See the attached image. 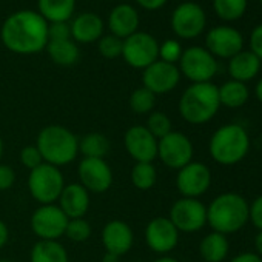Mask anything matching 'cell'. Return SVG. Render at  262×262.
<instances>
[{
    "instance_id": "obj_1",
    "label": "cell",
    "mask_w": 262,
    "mask_h": 262,
    "mask_svg": "<svg viewBox=\"0 0 262 262\" xmlns=\"http://www.w3.org/2000/svg\"><path fill=\"white\" fill-rule=\"evenodd\" d=\"M0 37L13 53L34 54L47 48L48 22L36 11H17L4 22Z\"/></svg>"
},
{
    "instance_id": "obj_2",
    "label": "cell",
    "mask_w": 262,
    "mask_h": 262,
    "mask_svg": "<svg viewBox=\"0 0 262 262\" xmlns=\"http://www.w3.org/2000/svg\"><path fill=\"white\" fill-rule=\"evenodd\" d=\"M248 201L234 191L216 196L207 207V224L213 231L233 234L242 230L248 222Z\"/></svg>"
},
{
    "instance_id": "obj_3",
    "label": "cell",
    "mask_w": 262,
    "mask_h": 262,
    "mask_svg": "<svg viewBox=\"0 0 262 262\" xmlns=\"http://www.w3.org/2000/svg\"><path fill=\"white\" fill-rule=\"evenodd\" d=\"M250 147V135L242 125L225 123L211 135L208 142V153L216 164L233 167L247 158Z\"/></svg>"
},
{
    "instance_id": "obj_4",
    "label": "cell",
    "mask_w": 262,
    "mask_h": 262,
    "mask_svg": "<svg viewBox=\"0 0 262 262\" xmlns=\"http://www.w3.org/2000/svg\"><path fill=\"white\" fill-rule=\"evenodd\" d=\"M217 86L211 82L191 83L179 99V113L182 119L191 125H204L210 122L219 111Z\"/></svg>"
},
{
    "instance_id": "obj_5",
    "label": "cell",
    "mask_w": 262,
    "mask_h": 262,
    "mask_svg": "<svg viewBox=\"0 0 262 262\" xmlns=\"http://www.w3.org/2000/svg\"><path fill=\"white\" fill-rule=\"evenodd\" d=\"M36 147L45 164L59 168L76 159L79 153V139L62 125H48L40 129Z\"/></svg>"
},
{
    "instance_id": "obj_6",
    "label": "cell",
    "mask_w": 262,
    "mask_h": 262,
    "mask_svg": "<svg viewBox=\"0 0 262 262\" xmlns=\"http://www.w3.org/2000/svg\"><path fill=\"white\" fill-rule=\"evenodd\" d=\"M65 187V179L60 170L50 164H42L30 171L28 190L30 194L42 205L54 204L59 201L60 193Z\"/></svg>"
},
{
    "instance_id": "obj_7",
    "label": "cell",
    "mask_w": 262,
    "mask_h": 262,
    "mask_svg": "<svg viewBox=\"0 0 262 262\" xmlns=\"http://www.w3.org/2000/svg\"><path fill=\"white\" fill-rule=\"evenodd\" d=\"M179 71L193 83L211 82L217 73V62L216 57L207 51V48L190 47L179 59Z\"/></svg>"
},
{
    "instance_id": "obj_8",
    "label": "cell",
    "mask_w": 262,
    "mask_h": 262,
    "mask_svg": "<svg viewBox=\"0 0 262 262\" xmlns=\"http://www.w3.org/2000/svg\"><path fill=\"white\" fill-rule=\"evenodd\" d=\"M122 57L129 67L145 70L159 59V43L151 34L136 31L123 39Z\"/></svg>"
},
{
    "instance_id": "obj_9",
    "label": "cell",
    "mask_w": 262,
    "mask_h": 262,
    "mask_svg": "<svg viewBox=\"0 0 262 262\" xmlns=\"http://www.w3.org/2000/svg\"><path fill=\"white\" fill-rule=\"evenodd\" d=\"M193 142L181 131H171L158 141V158L168 168L181 170L193 161Z\"/></svg>"
},
{
    "instance_id": "obj_10",
    "label": "cell",
    "mask_w": 262,
    "mask_h": 262,
    "mask_svg": "<svg viewBox=\"0 0 262 262\" xmlns=\"http://www.w3.org/2000/svg\"><path fill=\"white\" fill-rule=\"evenodd\" d=\"M168 219L179 233H196L207 225V207L199 199H178L171 208Z\"/></svg>"
},
{
    "instance_id": "obj_11",
    "label": "cell",
    "mask_w": 262,
    "mask_h": 262,
    "mask_svg": "<svg viewBox=\"0 0 262 262\" xmlns=\"http://www.w3.org/2000/svg\"><path fill=\"white\" fill-rule=\"evenodd\" d=\"M67 214L56 204L39 207L31 216V230L39 241H57L65 234L68 224Z\"/></svg>"
},
{
    "instance_id": "obj_12",
    "label": "cell",
    "mask_w": 262,
    "mask_h": 262,
    "mask_svg": "<svg viewBox=\"0 0 262 262\" xmlns=\"http://www.w3.org/2000/svg\"><path fill=\"white\" fill-rule=\"evenodd\" d=\"M207 25V16L201 5L184 2L173 11L171 28L181 39H194L201 36Z\"/></svg>"
},
{
    "instance_id": "obj_13",
    "label": "cell",
    "mask_w": 262,
    "mask_h": 262,
    "mask_svg": "<svg viewBox=\"0 0 262 262\" xmlns=\"http://www.w3.org/2000/svg\"><path fill=\"white\" fill-rule=\"evenodd\" d=\"M176 187L182 198L198 199L210 190L211 171L205 164L191 161L190 164L178 170Z\"/></svg>"
},
{
    "instance_id": "obj_14",
    "label": "cell",
    "mask_w": 262,
    "mask_h": 262,
    "mask_svg": "<svg viewBox=\"0 0 262 262\" xmlns=\"http://www.w3.org/2000/svg\"><path fill=\"white\" fill-rule=\"evenodd\" d=\"M125 150L136 162H151L158 158V139L145 125H133L125 131Z\"/></svg>"
},
{
    "instance_id": "obj_15",
    "label": "cell",
    "mask_w": 262,
    "mask_h": 262,
    "mask_svg": "<svg viewBox=\"0 0 262 262\" xmlns=\"http://www.w3.org/2000/svg\"><path fill=\"white\" fill-rule=\"evenodd\" d=\"M145 242L147 245L162 256L173 251L179 244V230L173 225L168 217H155L145 227Z\"/></svg>"
},
{
    "instance_id": "obj_16",
    "label": "cell",
    "mask_w": 262,
    "mask_h": 262,
    "mask_svg": "<svg viewBox=\"0 0 262 262\" xmlns=\"http://www.w3.org/2000/svg\"><path fill=\"white\" fill-rule=\"evenodd\" d=\"M205 45H207V51L211 56L221 59H231L239 51H242L244 37L236 28L221 25L211 28L207 33Z\"/></svg>"
},
{
    "instance_id": "obj_17",
    "label": "cell",
    "mask_w": 262,
    "mask_h": 262,
    "mask_svg": "<svg viewBox=\"0 0 262 262\" xmlns=\"http://www.w3.org/2000/svg\"><path fill=\"white\" fill-rule=\"evenodd\" d=\"M80 185L90 193H105L113 185V171L105 159L83 158L77 168Z\"/></svg>"
},
{
    "instance_id": "obj_18",
    "label": "cell",
    "mask_w": 262,
    "mask_h": 262,
    "mask_svg": "<svg viewBox=\"0 0 262 262\" xmlns=\"http://www.w3.org/2000/svg\"><path fill=\"white\" fill-rule=\"evenodd\" d=\"M181 80V71L176 65L164 60H156L144 70L142 82L147 90L153 94H167L173 91Z\"/></svg>"
},
{
    "instance_id": "obj_19",
    "label": "cell",
    "mask_w": 262,
    "mask_h": 262,
    "mask_svg": "<svg viewBox=\"0 0 262 262\" xmlns=\"http://www.w3.org/2000/svg\"><path fill=\"white\" fill-rule=\"evenodd\" d=\"M135 242V233L131 227L120 219H113L106 222L102 230V244L108 253H114L117 256L126 254Z\"/></svg>"
},
{
    "instance_id": "obj_20",
    "label": "cell",
    "mask_w": 262,
    "mask_h": 262,
    "mask_svg": "<svg viewBox=\"0 0 262 262\" xmlns=\"http://www.w3.org/2000/svg\"><path fill=\"white\" fill-rule=\"evenodd\" d=\"M59 207L68 219L83 217L90 208V193L80 184L65 185L59 198Z\"/></svg>"
},
{
    "instance_id": "obj_21",
    "label": "cell",
    "mask_w": 262,
    "mask_h": 262,
    "mask_svg": "<svg viewBox=\"0 0 262 262\" xmlns=\"http://www.w3.org/2000/svg\"><path fill=\"white\" fill-rule=\"evenodd\" d=\"M139 27V14L136 8L131 5L122 4L113 8L108 17V28L113 36L119 39H126L131 34H135Z\"/></svg>"
},
{
    "instance_id": "obj_22",
    "label": "cell",
    "mask_w": 262,
    "mask_h": 262,
    "mask_svg": "<svg viewBox=\"0 0 262 262\" xmlns=\"http://www.w3.org/2000/svg\"><path fill=\"white\" fill-rule=\"evenodd\" d=\"M260 71V59L250 50L239 51L236 56L228 59V73L233 80L247 83L253 80Z\"/></svg>"
},
{
    "instance_id": "obj_23",
    "label": "cell",
    "mask_w": 262,
    "mask_h": 262,
    "mask_svg": "<svg viewBox=\"0 0 262 262\" xmlns=\"http://www.w3.org/2000/svg\"><path fill=\"white\" fill-rule=\"evenodd\" d=\"M71 37L80 43H91L100 39L103 33V22L97 14L83 13L71 22Z\"/></svg>"
},
{
    "instance_id": "obj_24",
    "label": "cell",
    "mask_w": 262,
    "mask_h": 262,
    "mask_svg": "<svg viewBox=\"0 0 262 262\" xmlns=\"http://www.w3.org/2000/svg\"><path fill=\"white\" fill-rule=\"evenodd\" d=\"M228 251H230L228 237L216 231L205 234L199 244V253L205 262H222L227 259Z\"/></svg>"
},
{
    "instance_id": "obj_25",
    "label": "cell",
    "mask_w": 262,
    "mask_h": 262,
    "mask_svg": "<svg viewBox=\"0 0 262 262\" xmlns=\"http://www.w3.org/2000/svg\"><path fill=\"white\" fill-rule=\"evenodd\" d=\"M39 14L48 22H67L71 19L76 0H39Z\"/></svg>"
},
{
    "instance_id": "obj_26",
    "label": "cell",
    "mask_w": 262,
    "mask_h": 262,
    "mask_svg": "<svg viewBox=\"0 0 262 262\" xmlns=\"http://www.w3.org/2000/svg\"><path fill=\"white\" fill-rule=\"evenodd\" d=\"M217 93H219L221 106L224 105L227 108H241L250 99V91H248L247 83H242L233 79L217 86Z\"/></svg>"
},
{
    "instance_id": "obj_27",
    "label": "cell",
    "mask_w": 262,
    "mask_h": 262,
    "mask_svg": "<svg viewBox=\"0 0 262 262\" xmlns=\"http://www.w3.org/2000/svg\"><path fill=\"white\" fill-rule=\"evenodd\" d=\"M47 51L51 57V60L57 65L62 67H70L74 65L79 60L80 51L79 47L73 39H65V40H48L47 43Z\"/></svg>"
},
{
    "instance_id": "obj_28",
    "label": "cell",
    "mask_w": 262,
    "mask_h": 262,
    "mask_svg": "<svg viewBox=\"0 0 262 262\" xmlns=\"http://www.w3.org/2000/svg\"><path fill=\"white\" fill-rule=\"evenodd\" d=\"M31 262H70L68 253L59 241H39L31 248Z\"/></svg>"
},
{
    "instance_id": "obj_29",
    "label": "cell",
    "mask_w": 262,
    "mask_h": 262,
    "mask_svg": "<svg viewBox=\"0 0 262 262\" xmlns=\"http://www.w3.org/2000/svg\"><path fill=\"white\" fill-rule=\"evenodd\" d=\"M79 151L83 158L103 159L110 151V141L102 133H88L79 141Z\"/></svg>"
},
{
    "instance_id": "obj_30",
    "label": "cell",
    "mask_w": 262,
    "mask_h": 262,
    "mask_svg": "<svg viewBox=\"0 0 262 262\" xmlns=\"http://www.w3.org/2000/svg\"><path fill=\"white\" fill-rule=\"evenodd\" d=\"M131 184L141 191H148L156 185L158 171L151 162H136L131 168Z\"/></svg>"
},
{
    "instance_id": "obj_31",
    "label": "cell",
    "mask_w": 262,
    "mask_h": 262,
    "mask_svg": "<svg viewBox=\"0 0 262 262\" xmlns=\"http://www.w3.org/2000/svg\"><path fill=\"white\" fill-rule=\"evenodd\" d=\"M248 7V0H213V8L219 19L233 22L241 19Z\"/></svg>"
},
{
    "instance_id": "obj_32",
    "label": "cell",
    "mask_w": 262,
    "mask_h": 262,
    "mask_svg": "<svg viewBox=\"0 0 262 262\" xmlns=\"http://www.w3.org/2000/svg\"><path fill=\"white\" fill-rule=\"evenodd\" d=\"M156 105V94H153L145 86L136 88L129 96V108L136 114L151 113Z\"/></svg>"
},
{
    "instance_id": "obj_33",
    "label": "cell",
    "mask_w": 262,
    "mask_h": 262,
    "mask_svg": "<svg viewBox=\"0 0 262 262\" xmlns=\"http://www.w3.org/2000/svg\"><path fill=\"white\" fill-rule=\"evenodd\" d=\"M147 129L150 131V133L159 141L162 139L164 136H167L168 133H171V119L162 113V111H155L148 116L147 119Z\"/></svg>"
},
{
    "instance_id": "obj_34",
    "label": "cell",
    "mask_w": 262,
    "mask_h": 262,
    "mask_svg": "<svg viewBox=\"0 0 262 262\" xmlns=\"http://www.w3.org/2000/svg\"><path fill=\"white\" fill-rule=\"evenodd\" d=\"M65 236L73 242H85L91 236V225L83 217L70 219L65 228Z\"/></svg>"
},
{
    "instance_id": "obj_35",
    "label": "cell",
    "mask_w": 262,
    "mask_h": 262,
    "mask_svg": "<svg viewBox=\"0 0 262 262\" xmlns=\"http://www.w3.org/2000/svg\"><path fill=\"white\" fill-rule=\"evenodd\" d=\"M122 47H123V40L113 34L103 36L99 40V53L105 59H116L122 56Z\"/></svg>"
},
{
    "instance_id": "obj_36",
    "label": "cell",
    "mask_w": 262,
    "mask_h": 262,
    "mask_svg": "<svg viewBox=\"0 0 262 262\" xmlns=\"http://www.w3.org/2000/svg\"><path fill=\"white\" fill-rule=\"evenodd\" d=\"M182 53H184V50L178 40L168 39L162 45H159V60H164L167 63L176 65V62H179Z\"/></svg>"
},
{
    "instance_id": "obj_37",
    "label": "cell",
    "mask_w": 262,
    "mask_h": 262,
    "mask_svg": "<svg viewBox=\"0 0 262 262\" xmlns=\"http://www.w3.org/2000/svg\"><path fill=\"white\" fill-rule=\"evenodd\" d=\"M20 162L24 167H27L31 171V170L37 168L39 165H42L43 159L36 145H28V147H24L20 151Z\"/></svg>"
},
{
    "instance_id": "obj_38",
    "label": "cell",
    "mask_w": 262,
    "mask_h": 262,
    "mask_svg": "<svg viewBox=\"0 0 262 262\" xmlns=\"http://www.w3.org/2000/svg\"><path fill=\"white\" fill-rule=\"evenodd\" d=\"M71 39V27L68 22L48 24V40H65Z\"/></svg>"
},
{
    "instance_id": "obj_39",
    "label": "cell",
    "mask_w": 262,
    "mask_h": 262,
    "mask_svg": "<svg viewBox=\"0 0 262 262\" xmlns=\"http://www.w3.org/2000/svg\"><path fill=\"white\" fill-rule=\"evenodd\" d=\"M248 221L259 230H262V194H259L248 207Z\"/></svg>"
},
{
    "instance_id": "obj_40",
    "label": "cell",
    "mask_w": 262,
    "mask_h": 262,
    "mask_svg": "<svg viewBox=\"0 0 262 262\" xmlns=\"http://www.w3.org/2000/svg\"><path fill=\"white\" fill-rule=\"evenodd\" d=\"M16 182V173L10 165L0 164V191L10 190Z\"/></svg>"
},
{
    "instance_id": "obj_41",
    "label": "cell",
    "mask_w": 262,
    "mask_h": 262,
    "mask_svg": "<svg viewBox=\"0 0 262 262\" xmlns=\"http://www.w3.org/2000/svg\"><path fill=\"white\" fill-rule=\"evenodd\" d=\"M248 43H250V51L262 60V24L251 31Z\"/></svg>"
},
{
    "instance_id": "obj_42",
    "label": "cell",
    "mask_w": 262,
    "mask_h": 262,
    "mask_svg": "<svg viewBox=\"0 0 262 262\" xmlns=\"http://www.w3.org/2000/svg\"><path fill=\"white\" fill-rule=\"evenodd\" d=\"M228 262H262V257L257 256L254 251H245V253H239L234 257H231Z\"/></svg>"
},
{
    "instance_id": "obj_43",
    "label": "cell",
    "mask_w": 262,
    "mask_h": 262,
    "mask_svg": "<svg viewBox=\"0 0 262 262\" xmlns=\"http://www.w3.org/2000/svg\"><path fill=\"white\" fill-rule=\"evenodd\" d=\"M136 2L148 11H156L167 4V0H136Z\"/></svg>"
},
{
    "instance_id": "obj_44",
    "label": "cell",
    "mask_w": 262,
    "mask_h": 262,
    "mask_svg": "<svg viewBox=\"0 0 262 262\" xmlns=\"http://www.w3.org/2000/svg\"><path fill=\"white\" fill-rule=\"evenodd\" d=\"M8 237H10V230L7 227V224L0 219V248L8 242Z\"/></svg>"
},
{
    "instance_id": "obj_45",
    "label": "cell",
    "mask_w": 262,
    "mask_h": 262,
    "mask_svg": "<svg viewBox=\"0 0 262 262\" xmlns=\"http://www.w3.org/2000/svg\"><path fill=\"white\" fill-rule=\"evenodd\" d=\"M254 250L256 254L262 257V230H259L257 234L254 236Z\"/></svg>"
},
{
    "instance_id": "obj_46",
    "label": "cell",
    "mask_w": 262,
    "mask_h": 262,
    "mask_svg": "<svg viewBox=\"0 0 262 262\" xmlns=\"http://www.w3.org/2000/svg\"><path fill=\"white\" fill-rule=\"evenodd\" d=\"M102 262H120V256L114 254V253H105L102 257Z\"/></svg>"
},
{
    "instance_id": "obj_47",
    "label": "cell",
    "mask_w": 262,
    "mask_h": 262,
    "mask_svg": "<svg viewBox=\"0 0 262 262\" xmlns=\"http://www.w3.org/2000/svg\"><path fill=\"white\" fill-rule=\"evenodd\" d=\"M254 94H256V99L262 103V79L257 80V83L254 86Z\"/></svg>"
},
{
    "instance_id": "obj_48",
    "label": "cell",
    "mask_w": 262,
    "mask_h": 262,
    "mask_svg": "<svg viewBox=\"0 0 262 262\" xmlns=\"http://www.w3.org/2000/svg\"><path fill=\"white\" fill-rule=\"evenodd\" d=\"M155 262H179L176 257H171V256H162V257H159V259H156Z\"/></svg>"
},
{
    "instance_id": "obj_49",
    "label": "cell",
    "mask_w": 262,
    "mask_h": 262,
    "mask_svg": "<svg viewBox=\"0 0 262 262\" xmlns=\"http://www.w3.org/2000/svg\"><path fill=\"white\" fill-rule=\"evenodd\" d=\"M2 156H4V141L0 138V159H2Z\"/></svg>"
},
{
    "instance_id": "obj_50",
    "label": "cell",
    "mask_w": 262,
    "mask_h": 262,
    "mask_svg": "<svg viewBox=\"0 0 262 262\" xmlns=\"http://www.w3.org/2000/svg\"><path fill=\"white\" fill-rule=\"evenodd\" d=\"M0 262H13V260H10V259H0Z\"/></svg>"
},
{
    "instance_id": "obj_51",
    "label": "cell",
    "mask_w": 262,
    "mask_h": 262,
    "mask_svg": "<svg viewBox=\"0 0 262 262\" xmlns=\"http://www.w3.org/2000/svg\"><path fill=\"white\" fill-rule=\"evenodd\" d=\"M133 262H141V260H133Z\"/></svg>"
},
{
    "instance_id": "obj_52",
    "label": "cell",
    "mask_w": 262,
    "mask_h": 262,
    "mask_svg": "<svg viewBox=\"0 0 262 262\" xmlns=\"http://www.w3.org/2000/svg\"><path fill=\"white\" fill-rule=\"evenodd\" d=\"M259 2H260V4H262V0H259Z\"/></svg>"
}]
</instances>
